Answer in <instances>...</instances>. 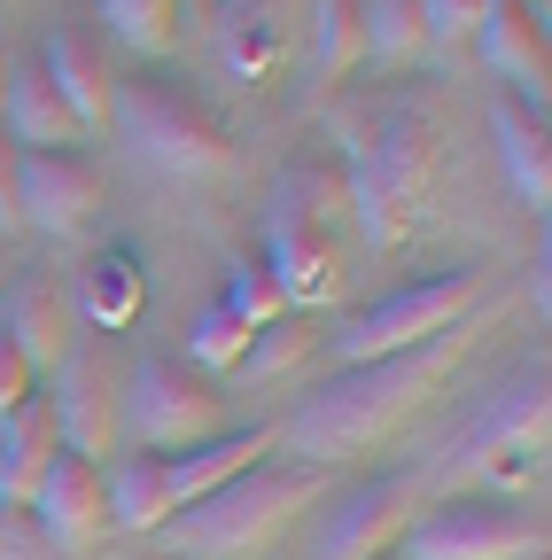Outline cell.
Instances as JSON below:
<instances>
[{
	"mask_svg": "<svg viewBox=\"0 0 552 560\" xmlns=\"http://www.w3.org/2000/svg\"><path fill=\"white\" fill-rule=\"evenodd\" d=\"M459 359V335H436L421 350H397V359H366V366H342L334 382H319L289 429H272L281 436V452H296L304 467H334V459H359L374 444H389L412 412H421L436 397V382L451 374Z\"/></svg>",
	"mask_w": 552,
	"mask_h": 560,
	"instance_id": "6da1fadb",
	"label": "cell"
},
{
	"mask_svg": "<svg viewBox=\"0 0 552 560\" xmlns=\"http://www.w3.org/2000/svg\"><path fill=\"white\" fill-rule=\"evenodd\" d=\"M312 499H319V467H272L265 459V467H249L219 490H202L195 506H179L164 522V552H179V560H249Z\"/></svg>",
	"mask_w": 552,
	"mask_h": 560,
	"instance_id": "7a4b0ae2",
	"label": "cell"
},
{
	"mask_svg": "<svg viewBox=\"0 0 552 560\" xmlns=\"http://www.w3.org/2000/svg\"><path fill=\"white\" fill-rule=\"evenodd\" d=\"M342 219H351V187L327 164H296L281 179V202L265 219V280L281 304H319L334 289V265H342Z\"/></svg>",
	"mask_w": 552,
	"mask_h": 560,
	"instance_id": "3957f363",
	"label": "cell"
},
{
	"mask_svg": "<svg viewBox=\"0 0 552 560\" xmlns=\"http://www.w3.org/2000/svg\"><path fill=\"white\" fill-rule=\"evenodd\" d=\"M436 179V125L421 109H389L374 132L351 140V164H342V187H351V219L374 249H389L404 226H412V210H421Z\"/></svg>",
	"mask_w": 552,
	"mask_h": 560,
	"instance_id": "277c9868",
	"label": "cell"
},
{
	"mask_svg": "<svg viewBox=\"0 0 552 560\" xmlns=\"http://www.w3.org/2000/svg\"><path fill=\"white\" fill-rule=\"evenodd\" d=\"M109 132L125 140L141 164L172 172V179H202V172H226V125L211 117L195 86H164V79H132L109 102Z\"/></svg>",
	"mask_w": 552,
	"mask_h": 560,
	"instance_id": "5b68a950",
	"label": "cell"
},
{
	"mask_svg": "<svg viewBox=\"0 0 552 560\" xmlns=\"http://www.w3.org/2000/svg\"><path fill=\"white\" fill-rule=\"evenodd\" d=\"M544 436H552V382L544 366H529L444 444L436 475L444 482H529L544 467Z\"/></svg>",
	"mask_w": 552,
	"mask_h": 560,
	"instance_id": "8992f818",
	"label": "cell"
},
{
	"mask_svg": "<svg viewBox=\"0 0 552 560\" xmlns=\"http://www.w3.org/2000/svg\"><path fill=\"white\" fill-rule=\"evenodd\" d=\"M482 296V272L451 265V272H428V280H404V289L374 296L366 312L342 319L334 350H342V366H366V359H397V350H421L436 335H451L467 319V304Z\"/></svg>",
	"mask_w": 552,
	"mask_h": 560,
	"instance_id": "52a82bcc",
	"label": "cell"
},
{
	"mask_svg": "<svg viewBox=\"0 0 552 560\" xmlns=\"http://www.w3.org/2000/svg\"><path fill=\"white\" fill-rule=\"evenodd\" d=\"M544 560V522L498 499H451L436 514H421L389 560Z\"/></svg>",
	"mask_w": 552,
	"mask_h": 560,
	"instance_id": "ba28073f",
	"label": "cell"
},
{
	"mask_svg": "<svg viewBox=\"0 0 552 560\" xmlns=\"http://www.w3.org/2000/svg\"><path fill=\"white\" fill-rule=\"evenodd\" d=\"M125 429L141 452H187L219 429V397L164 359H141L125 374Z\"/></svg>",
	"mask_w": 552,
	"mask_h": 560,
	"instance_id": "9c48e42d",
	"label": "cell"
},
{
	"mask_svg": "<svg viewBox=\"0 0 552 560\" xmlns=\"http://www.w3.org/2000/svg\"><path fill=\"white\" fill-rule=\"evenodd\" d=\"M94 202H102L94 156H71V149H16L9 156V219L16 226H32V234H79Z\"/></svg>",
	"mask_w": 552,
	"mask_h": 560,
	"instance_id": "30bf717a",
	"label": "cell"
},
{
	"mask_svg": "<svg viewBox=\"0 0 552 560\" xmlns=\"http://www.w3.org/2000/svg\"><path fill=\"white\" fill-rule=\"evenodd\" d=\"M412 522H421V475H381L334 506V522L319 529L312 552L319 560H381V552H397V537Z\"/></svg>",
	"mask_w": 552,
	"mask_h": 560,
	"instance_id": "8fae6325",
	"label": "cell"
},
{
	"mask_svg": "<svg viewBox=\"0 0 552 560\" xmlns=\"http://www.w3.org/2000/svg\"><path fill=\"white\" fill-rule=\"evenodd\" d=\"M32 514H39V537H47L55 552H86V545H102V529H109V506H102V467H94V459H79V452H62V459L47 467V482H39Z\"/></svg>",
	"mask_w": 552,
	"mask_h": 560,
	"instance_id": "7c38bea8",
	"label": "cell"
},
{
	"mask_svg": "<svg viewBox=\"0 0 552 560\" xmlns=\"http://www.w3.org/2000/svg\"><path fill=\"white\" fill-rule=\"evenodd\" d=\"M47 86L62 94V109L79 117V132H109V102H117V79L102 70V47L86 24H55L47 32Z\"/></svg>",
	"mask_w": 552,
	"mask_h": 560,
	"instance_id": "4fadbf2b",
	"label": "cell"
},
{
	"mask_svg": "<svg viewBox=\"0 0 552 560\" xmlns=\"http://www.w3.org/2000/svg\"><path fill=\"white\" fill-rule=\"evenodd\" d=\"M0 140H9V149H71V140H86L79 117L62 109V94L47 86L39 55H24L9 79H0Z\"/></svg>",
	"mask_w": 552,
	"mask_h": 560,
	"instance_id": "5bb4252c",
	"label": "cell"
},
{
	"mask_svg": "<svg viewBox=\"0 0 552 560\" xmlns=\"http://www.w3.org/2000/svg\"><path fill=\"white\" fill-rule=\"evenodd\" d=\"M62 459V429H55V405L47 397H24L16 412H0V506H32L47 467Z\"/></svg>",
	"mask_w": 552,
	"mask_h": 560,
	"instance_id": "9a60e30c",
	"label": "cell"
},
{
	"mask_svg": "<svg viewBox=\"0 0 552 560\" xmlns=\"http://www.w3.org/2000/svg\"><path fill=\"white\" fill-rule=\"evenodd\" d=\"M482 39V62L498 70V79H514L529 94V109H544V79H552V47H544V24L521 9V0H491L474 24Z\"/></svg>",
	"mask_w": 552,
	"mask_h": 560,
	"instance_id": "2e32d148",
	"label": "cell"
},
{
	"mask_svg": "<svg viewBox=\"0 0 552 560\" xmlns=\"http://www.w3.org/2000/svg\"><path fill=\"white\" fill-rule=\"evenodd\" d=\"M272 452H281V436H272V429H234V436H202V444H187V452H164V475H172V514H179V506H195L202 490H219V482H234V475L265 467Z\"/></svg>",
	"mask_w": 552,
	"mask_h": 560,
	"instance_id": "e0dca14e",
	"label": "cell"
},
{
	"mask_svg": "<svg viewBox=\"0 0 552 560\" xmlns=\"http://www.w3.org/2000/svg\"><path fill=\"white\" fill-rule=\"evenodd\" d=\"M71 327H79L71 289H55V280H24V289L9 296V319H0V335L24 350V366H32V374L71 359Z\"/></svg>",
	"mask_w": 552,
	"mask_h": 560,
	"instance_id": "ac0fdd59",
	"label": "cell"
},
{
	"mask_svg": "<svg viewBox=\"0 0 552 560\" xmlns=\"http://www.w3.org/2000/svg\"><path fill=\"white\" fill-rule=\"evenodd\" d=\"M491 132H498V156H506V179L521 202H552V132H544V109H529L521 94H498L491 102Z\"/></svg>",
	"mask_w": 552,
	"mask_h": 560,
	"instance_id": "d6986e66",
	"label": "cell"
},
{
	"mask_svg": "<svg viewBox=\"0 0 552 560\" xmlns=\"http://www.w3.org/2000/svg\"><path fill=\"white\" fill-rule=\"evenodd\" d=\"M55 405V429H62V452H79V459H94L109 436H117V412H109V382H102V366L86 359V350H71L62 359V397H47Z\"/></svg>",
	"mask_w": 552,
	"mask_h": 560,
	"instance_id": "ffe728a7",
	"label": "cell"
},
{
	"mask_svg": "<svg viewBox=\"0 0 552 560\" xmlns=\"http://www.w3.org/2000/svg\"><path fill=\"white\" fill-rule=\"evenodd\" d=\"M141 296H149L141 265H132L125 249H102V257H86V265H79L71 312H79V319H94V327H132V319H141Z\"/></svg>",
	"mask_w": 552,
	"mask_h": 560,
	"instance_id": "44dd1931",
	"label": "cell"
},
{
	"mask_svg": "<svg viewBox=\"0 0 552 560\" xmlns=\"http://www.w3.org/2000/svg\"><path fill=\"white\" fill-rule=\"evenodd\" d=\"M102 506H109V529H164V522H172L164 452H132V459L102 482Z\"/></svg>",
	"mask_w": 552,
	"mask_h": 560,
	"instance_id": "7402d4cb",
	"label": "cell"
},
{
	"mask_svg": "<svg viewBox=\"0 0 552 560\" xmlns=\"http://www.w3.org/2000/svg\"><path fill=\"white\" fill-rule=\"evenodd\" d=\"M421 39H428V24H421L412 0H366V9H359V47L381 55V62H404Z\"/></svg>",
	"mask_w": 552,
	"mask_h": 560,
	"instance_id": "603a6c76",
	"label": "cell"
},
{
	"mask_svg": "<svg viewBox=\"0 0 552 560\" xmlns=\"http://www.w3.org/2000/svg\"><path fill=\"white\" fill-rule=\"evenodd\" d=\"M272 55H281V16L265 9V0H249V9L226 16V62L242 70V79H265Z\"/></svg>",
	"mask_w": 552,
	"mask_h": 560,
	"instance_id": "cb8c5ba5",
	"label": "cell"
},
{
	"mask_svg": "<svg viewBox=\"0 0 552 560\" xmlns=\"http://www.w3.org/2000/svg\"><path fill=\"white\" fill-rule=\"evenodd\" d=\"M102 24L132 55H164L172 47V0H102Z\"/></svg>",
	"mask_w": 552,
	"mask_h": 560,
	"instance_id": "d4e9b609",
	"label": "cell"
},
{
	"mask_svg": "<svg viewBox=\"0 0 552 560\" xmlns=\"http://www.w3.org/2000/svg\"><path fill=\"white\" fill-rule=\"evenodd\" d=\"M249 319L242 312H226V304H211V312H202L195 319V335H187V359L195 366H242V350H249Z\"/></svg>",
	"mask_w": 552,
	"mask_h": 560,
	"instance_id": "484cf974",
	"label": "cell"
},
{
	"mask_svg": "<svg viewBox=\"0 0 552 560\" xmlns=\"http://www.w3.org/2000/svg\"><path fill=\"white\" fill-rule=\"evenodd\" d=\"M304 342H312V335H304V319H289V312H281V319H265V327L249 335V350H242V366H249L257 382H272L281 366H296V359H304Z\"/></svg>",
	"mask_w": 552,
	"mask_h": 560,
	"instance_id": "4316f807",
	"label": "cell"
},
{
	"mask_svg": "<svg viewBox=\"0 0 552 560\" xmlns=\"http://www.w3.org/2000/svg\"><path fill=\"white\" fill-rule=\"evenodd\" d=\"M219 304L242 312L249 327H265V319H281V312H289L281 296H272V280H265L257 265H226V296H219Z\"/></svg>",
	"mask_w": 552,
	"mask_h": 560,
	"instance_id": "83f0119b",
	"label": "cell"
},
{
	"mask_svg": "<svg viewBox=\"0 0 552 560\" xmlns=\"http://www.w3.org/2000/svg\"><path fill=\"white\" fill-rule=\"evenodd\" d=\"M359 55V0H319V70L334 79Z\"/></svg>",
	"mask_w": 552,
	"mask_h": 560,
	"instance_id": "f1b7e54d",
	"label": "cell"
},
{
	"mask_svg": "<svg viewBox=\"0 0 552 560\" xmlns=\"http://www.w3.org/2000/svg\"><path fill=\"white\" fill-rule=\"evenodd\" d=\"M412 9H421L428 39H474V24H482L491 0H412Z\"/></svg>",
	"mask_w": 552,
	"mask_h": 560,
	"instance_id": "f546056e",
	"label": "cell"
},
{
	"mask_svg": "<svg viewBox=\"0 0 552 560\" xmlns=\"http://www.w3.org/2000/svg\"><path fill=\"white\" fill-rule=\"evenodd\" d=\"M32 382H39V374L24 366V350H16L9 335H0V412H16V405L32 397Z\"/></svg>",
	"mask_w": 552,
	"mask_h": 560,
	"instance_id": "4dcf8cb0",
	"label": "cell"
},
{
	"mask_svg": "<svg viewBox=\"0 0 552 560\" xmlns=\"http://www.w3.org/2000/svg\"><path fill=\"white\" fill-rule=\"evenodd\" d=\"M0 560H55V545H47V537H24V529L9 522V529H0Z\"/></svg>",
	"mask_w": 552,
	"mask_h": 560,
	"instance_id": "1f68e13d",
	"label": "cell"
},
{
	"mask_svg": "<svg viewBox=\"0 0 552 560\" xmlns=\"http://www.w3.org/2000/svg\"><path fill=\"white\" fill-rule=\"evenodd\" d=\"M9 156H16V149L0 140V226H16V219H9Z\"/></svg>",
	"mask_w": 552,
	"mask_h": 560,
	"instance_id": "d6a6232c",
	"label": "cell"
},
{
	"mask_svg": "<svg viewBox=\"0 0 552 560\" xmlns=\"http://www.w3.org/2000/svg\"><path fill=\"white\" fill-rule=\"evenodd\" d=\"M9 522H16V514H9V506H0V529H9Z\"/></svg>",
	"mask_w": 552,
	"mask_h": 560,
	"instance_id": "836d02e7",
	"label": "cell"
},
{
	"mask_svg": "<svg viewBox=\"0 0 552 560\" xmlns=\"http://www.w3.org/2000/svg\"><path fill=\"white\" fill-rule=\"evenodd\" d=\"M381 560H389V552H381Z\"/></svg>",
	"mask_w": 552,
	"mask_h": 560,
	"instance_id": "e575fe53",
	"label": "cell"
}]
</instances>
